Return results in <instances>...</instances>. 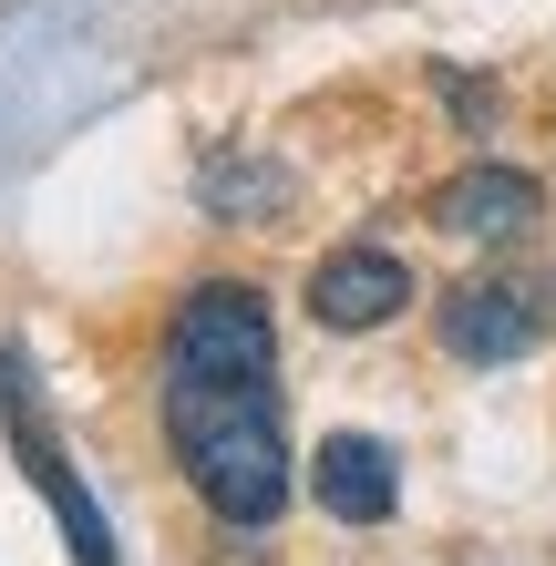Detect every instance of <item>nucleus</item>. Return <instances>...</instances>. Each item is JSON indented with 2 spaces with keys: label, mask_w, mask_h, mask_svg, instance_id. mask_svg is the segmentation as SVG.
<instances>
[{
  "label": "nucleus",
  "mask_w": 556,
  "mask_h": 566,
  "mask_svg": "<svg viewBox=\"0 0 556 566\" xmlns=\"http://www.w3.org/2000/svg\"><path fill=\"white\" fill-rule=\"evenodd\" d=\"M166 443H176L196 505L217 525H279L289 515L279 371H166Z\"/></svg>",
  "instance_id": "obj_1"
},
{
  "label": "nucleus",
  "mask_w": 556,
  "mask_h": 566,
  "mask_svg": "<svg viewBox=\"0 0 556 566\" xmlns=\"http://www.w3.org/2000/svg\"><path fill=\"white\" fill-rule=\"evenodd\" d=\"M0 422H11V453H21V474L42 484V505L62 515V546H73V566H114V525L104 505L83 494L73 474V453L42 432V402H31V371H21V350H0Z\"/></svg>",
  "instance_id": "obj_2"
},
{
  "label": "nucleus",
  "mask_w": 556,
  "mask_h": 566,
  "mask_svg": "<svg viewBox=\"0 0 556 566\" xmlns=\"http://www.w3.org/2000/svg\"><path fill=\"white\" fill-rule=\"evenodd\" d=\"M546 340V298L515 289V279H474L443 298V350L464 360V371H505V360H526Z\"/></svg>",
  "instance_id": "obj_3"
},
{
  "label": "nucleus",
  "mask_w": 556,
  "mask_h": 566,
  "mask_svg": "<svg viewBox=\"0 0 556 566\" xmlns=\"http://www.w3.org/2000/svg\"><path fill=\"white\" fill-rule=\"evenodd\" d=\"M412 310V269L391 248H331L310 269V319L319 329H381Z\"/></svg>",
  "instance_id": "obj_4"
},
{
  "label": "nucleus",
  "mask_w": 556,
  "mask_h": 566,
  "mask_svg": "<svg viewBox=\"0 0 556 566\" xmlns=\"http://www.w3.org/2000/svg\"><path fill=\"white\" fill-rule=\"evenodd\" d=\"M536 217H546V186L526 165H464V176L433 196V227L464 238V248H505V238H526Z\"/></svg>",
  "instance_id": "obj_5"
},
{
  "label": "nucleus",
  "mask_w": 556,
  "mask_h": 566,
  "mask_svg": "<svg viewBox=\"0 0 556 566\" xmlns=\"http://www.w3.org/2000/svg\"><path fill=\"white\" fill-rule=\"evenodd\" d=\"M310 494L340 525H381L402 505V463H391V443H371V432H331V443L310 453Z\"/></svg>",
  "instance_id": "obj_6"
}]
</instances>
